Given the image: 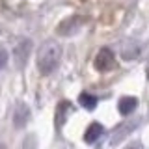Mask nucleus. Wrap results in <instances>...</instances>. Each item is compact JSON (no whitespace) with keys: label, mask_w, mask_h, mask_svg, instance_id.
<instances>
[{"label":"nucleus","mask_w":149,"mask_h":149,"mask_svg":"<svg viewBox=\"0 0 149 149\" xmlns=\"http://www.w3.org/2000/svg\"><path fill=\"white\" fill-rule=\"evenodd\" d=\"M132 149H140V147H132Z\"/></svg>","instance_id":"obj_10"},{"label":"nucleus","mask_w":149,"mask_h":149,"mask_svg":"<svg viewBox=\"0 0 149 149\" xmlns=\"http://www.w3.org/2000/svg\"><path fill=\"white\" fill-rule=\"evenodd\" d=\"M8 60H9V54H8V50L0 49V71H2V69L8 65Z\"/></svg>","instance_id":"obj_9"},{"label":"nucleus","mask_w":149,"mask_h":149,"mask_svg":"<svg viewBox=\"0 0 149 149\" xmlns=\"http://www.w3.org/2000/svg\"><path fill=\"white\" fill-rule=\"evenodd\" d=\"M82 26V19L80 17H69L63 22L58 24V34L60 36H73L78 32V28Z\"/></svg>","instance_id":"obj_5"},{"label":"nucleus","mask_w":149,"mask_h":149,"mask_svg":"<svg viewBox=\"0 0 149 149\" xmlns=\"http://www.w3.org/2000/svg\"><path fill=\"white\" fill-rule=\"evenodd\" d=\"M60 60H62V45L54 39H49L39 47L36 63L41 74H50L60 65Z\"/></svg>","instance_id":"obj_1"},{"label":"nucleus","mask_w":149,"mask_h":149,"mask_svg":"<svg viewBox=\"0 0 149 149\" xmlns=\"http://www.w3.org/2000/svg\"><path fill=\"white\" fill-rule=\"evenodd\" d=\"M102 132H104L102 125L97 123V121H93L90 127L86 129V132H84V140H86L88 143H93V142H97V140L102 136Z\"/></svg>","instance_id":"obj_6"},{"label":"nucleus","mask_w":149,"mask_h":149,"mask_svg":"<svg viewBox=\"0 0 149 149\" xmlns=\"http://www.w3.org/2000/svg\"><path fill=\"white\" fill-rule=\"evenodd\" d=\"M30 49H32V41L30 39H21L13 49V60L19 67H24L28 62V56H30Z\"/></svg>","instance_id":"obj_3"},{"label":"nucleus","mask_w":149,"mask_h":149,"mask_svg":"<svg viewBox=\"0 0 149 149\" xmlns=\"http://www.w3.org/2000/svg\"><path fill=\"white\" fill-rule=\"evenodd\" d=\"M30 119V106L26 102H17L15 110H13V125L17 129H22Z\"/></svg>","instance_id":"obj_4"},{"label":"nucleus","mask_w":149,"mask_h":149,"mask_svg":"<svg viewBox=\"0 0 149 149\" xmlns=\"http://www.w3.org/2000/svg\"><path fill=\"white\" fill-rule=\"evenodd\" d=\"M78 102H80L82 108L93 110V108L97 106V97L91 95V93H80V97H78Z\"/></svg>","instance_id":"obj_8"},{"label":"nucleus","mask_w":149,"mask_h":149,"mask_svg":"<svg viewBox=\"0 0 149 149\" xmlns=\"http://www.w3.org/2000/svg\"><path fill=\"white\" fill-rule=\"evenodd\" d=\"M136 106H138V99H136V97H121L119 102H118V108H119V112L123 116L132 114Z\"/></svg>","instance_id":"obj_7"},{"label":"nucleus","mask_w":149,"mask_h":149,"mask_svg":"<svg viewBox=\"0 0 149 149\" xmlns=\"http://www.w3.org/2000/svg\"><path fill=\"white\" fill-rule=\"evenodd\" d=\"M116 65V58H114V52L108 49V47H104V49H101L99 52L95 56V69L101 73H106L110 71L112 67Z\"/></svg>","instance_id":"obj_2"}]
</instances>
